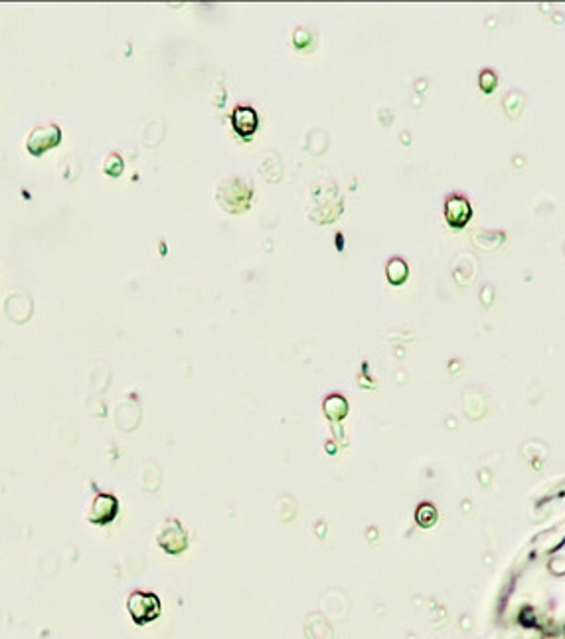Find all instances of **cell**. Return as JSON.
I'll list each match as a JSON object with an SVG mask.
<instances>
[{"mask_svg": "<svg viewBox=\"0 0 565 639\" xmlns=\"http://www.w3.org/2000/svg\"><path fill=\"white\" fill-rule=\"evenodd\" d=\"M127 607H129L133 622L138 625L153 622L160 616V600L154 594H147V592H133L129 596Z\"/></svg>", "mask_w": 565, "mask_h": 639, "instance_id": "cell-1", "label": "cell"}, {"mask_svg": "<svg viewBox=\"0 0 565 639\" xmlns=\"http://www.w3.org/2000/svg\"><path fill=\"white\" fill-rule=\"evenodd\" d=\"M470 216H473V208H470V202H468L464 196H461V194H453V196L447 198L445 220L449 222V226H453V228H462V226L468 224Z\"/></svg>", "mask_w": 565, "mask_h": 639, "instance_id": "cell-2", "label": "cell"}, {"mask_svg": "<svg viewBox=\"0 0 565 639\" xmlns=\"http://www.w3.org/2000/svg\"><path fill=\"white\" fill-rule=\"evenodd\" d=\"M117 511H119V505H117V499L113 495H97L93 505H91V511H89V520L97 522V525L111 522L117 515Z\"/></svg>", "mask_w": 565, "mask_h": 639, "instance_id": "cell-3", "label": "cell"}, {"mask_svg": "<svg viewBox=\"0 0 565 639\" xmlns=\"http://www.w3.org/2000/svg\"><path fill=\"white\" fill-rule=\"evenodd\" d=\"M158 542H160V546H162L166 553L178 554L186 548L188 538H186V533L180 529V525H178L176 520H172V522H168V529H164V533L160 535Z\"/></svg>", "mask_w": 565, "mask_h": 639, "instance_id": "cell-4", "label": "cell"}, {"mask_svg": "<svg viewBox=\"0 0 565 639\" xmlns=\"http://www.w3.org/2000/svg\"><path fill=\"white\" fill-rule=\"evenodd\" d=\"M234 125H236V129L240 131V135H243V137L251 135L257 127L255 111L249 109V107H240V109H236V113H234Z\"/></svg>", "mask_w": 565, "mask_h": 639, "instance_id": "cell-5", "label": "cell"}, {"mask_svg": "<svg viewBox=\"0 0 565 639\" xmlns=\"http://www.w3.org/2000/svg\"><path fill=\"white\" fill-rule=\"evenodd\" d=\"M386 272H388V279L394 283V285H399V283H403L405 279H407V274H410V269H407V263L403 261V259L394 258L390 263H388V267H386Z\"/></svg>", "mask_w": 565, "mask_h": 639, "instance_id": "cell-6", "label": "cell"}, {"mask_svg": "<svg viewBox=\"0 0 565 639\" xmlns=\"http://www.w3.org/2000/svg\"><path fill=\"white\" fill-rule=\"evenodd\" d=\"M325 408H326V414L330 415V418H336V420H340V418L346 414V410H348L346 402H344L340 396L328 398V400H326Z\"/></svg>", "mask_w": 565, "mask_h": 639, "instance_id": "cell-7", "label": "cell"}, {"mask_svg": "<svg viewBox=\"0 0 565 639\" xmlns=\"http://www.w3.org/2000/svg\"><path fill=\"white\" fill-rule=\"evenodd\" d=\"M479 84H480V89H482L484 93L494 91V87H497V84H498L497 73H494L492 69H484V71L480 73Z\"/></svg>", "mask_w": 565, "mask_h": 639, "instance_id": "cell-8", "label": "cell"}, {"mask_svg": "<svg viewBox=\"0 0 565 639\" xmlns=\"http://www.w3.org/2000/svg\"><path fill=\"white\" fill-rule=\"evenodd\" d=\"M435 518H437V513H435V509H433L431 505H421V507H419V511H417V522H419L421 527H431V525L435 522Z\"/></svg>", "mask_w": 565, "mask_h": 639, "instance_id": "cell-9", "label": "cell"}]
</instances>
